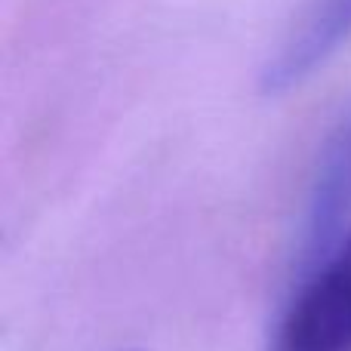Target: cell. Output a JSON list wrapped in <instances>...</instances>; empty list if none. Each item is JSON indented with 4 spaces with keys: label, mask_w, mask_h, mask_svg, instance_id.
Wrapping results in <instances>:
<instances>
[{
    "label": "cell",
    "mask_w": 351,
    "mask_h": 351,
    "mask_svg": "<svg viewBox=\"0 0 351 351\" xmlns=\"http://www.w3.org/2000/svg\"><path fill=\"white\" fill-rule=\"evenodd\" d=\"M274 351H351V234L299 274Z\"/></svg>",
    "instance_id": "1"
},
{
    "label": "cell",
    "mask_w": 351,
    "mask_h": 351,
    "mask_svg": "<svg viewBox=\"0 0 351 351\" xmlns=\"http://www.w3.org/2000/svg\"><path fill=\"white\" fill-rule=\"evenodd\" d=\"M299 231V274L327 259L351 234V108L321 145Z\"/></svg>",
    "instance_id": "2"
},
{
    "label": "cell",
    "mask_w": 351,
    "mask_h": 351,
    "mask_svg": "<svg viewBox=\"0 0 351 351\" xmlns=\"http://www.w3.org/2000/svg\"><path fill=\"white\" fill-rule=\"evenodd\" d=\"M351 40V0H308L302 16L290 25L259 71V90L265 96H284L336 59Z\"/></svg>",
    "instance_id": "3"
},
{
    "label": "cell",
    "mask_w": 351,
    "mask_h": 351,
    "mask_svg": "<svg viewBox=\"0 0 351 351\" xmlns=\"http://www.w3.org/2000/svg\"><path fill=\"white\" fill-rule=\"evenodd\" d=\"M133 351H139V348H133Z\"/></svg>",
    "instance_id": "4"
}]
</instances>
